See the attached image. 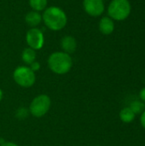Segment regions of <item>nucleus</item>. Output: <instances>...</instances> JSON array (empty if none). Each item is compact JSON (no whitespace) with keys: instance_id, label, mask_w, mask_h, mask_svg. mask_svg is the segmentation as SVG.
Wrapping results in <instances>:
<instances>
[{"instance_id":"10","label":"nucleus","mask_w":145,"mask_h":146,"mask_svg":"<svg viewBox=\"0 0 145 146\" xmlns=\"http://www.w3.org/2000/svg\"><path fill=\"white\" fill-rule=\"evenodd\" d=\"M25 21H26V23L32 27H35L37 26H38L41 21H42V15L37 12V11H31L29 13H27L26 15V17H25Z\"/></svg>"},{"instance_id":"15","label":"nucleus","mask_w":145,"mask_h":146,"mask_svg":"<svg viewBox=\"0 0 145 146\" xmlns=\"http://www.w3.org/2000/svg\"><path fill=\"white\" fill-rule=\"evenodd\" d=\"M28 112L29 110L25 109V108H20L17 111H16V117L19 120H24L26 118V116L28 115Z\"/></svg>"},{"instance_id":"2","label":"nucleus","mask_w":145,"mask_h":146,"mask_svg":"<svg viewBox=\"0 0 145 146\" xmlns=\"http://www.w3.org/2000/svg\"><path fill=\"white\" fill-rule=\"evenodd\" d=\"M48 66L53 73L56 74H65L71 70L73 60L69 54L63 51H56L49 56Z\"/></svg>"},{"instance_id":"20","label":"nucleus","mask_w":145,"mask_h":146,"mask_svg":"<svg viewBox=\"0 0 145 146\" xmlns=\"http://www.w3.org/2000/svg\"><path fill=\"white\" fill-rule=\"evenodd\" d=\"M2 99H3V91H2V89L0 88V102H1Z\"/></svg>"},{"instance_id":"16","label":"nucleus","mask_w":145,"mask_h":146,"mask_svg":"<svg viewBox=\"0 0 145 146\" xmlns=\"http://www.w3.org/2000/svg\"><path fill=\"white\" fill-rule=\"evenodd\" d=\"M29 68L35 73L36 71H38L40 69V63L38 62H37V61H34L33 62H32L30 64V67Z\"/></svg>"},{"instance_id":"13","label":"nucleus","mask_w":145,"mask_h":146,"mask_svg":"<svg viewBox=\"0 0 145 146\" xmlns=\"http://www.w3.org/2000/svg\"><path fill=\"white\" fill-rule=\"evenodd\" d=\"M47 0H29V4L31 8L37 12L44 10L47 6Z\"/></svg>"},{"instance_id":"17","label":"nucleus","mask_w":145,"mask_h":146,"mask_svg":"<svg viewBox=\"0 0 145 146\" xmlns=\"http://www.w3.org/2000/svg\"><path fill=\"white\" fill-rule=\"evenodd\" d=\"M139 98L142 102L145 104V87L142 88L139 92Z\"/></svg>"},{"instance_id":"21","label":"nucleus","mask_w":145,"mask_h":146,"mask_svg":"<svg viewBox=\"0 0 145 146\" xmlns=\"http://www.w3.org/2000/svg\"><path fill=\"white\" fill-rule=\"evenodd\" d=\"M96 146H101V145H96Z\"/></svg>"},{"instance_id":"18","label":"nucleus","mask_w":145,"mask_h":146,"mask_svg":"<svg viewBox=\"0 0 145 146\" xmlns=\"http://www.w3.org/2000/svg\"><path fill=\"white\" fill-rule=\"evenodd\" d=\"M140 123H141V126L145 129V110L141 114V116H140Z\"/></svg>"},{"instance_id":"8","label":"nucleus","mask_w":145,"mask_h":146,"mask_svg":"<svg viewBox=\"0 0 145 146\" xmlns=\"http://www.w3.org/2000/svg\"><path fill=\"white\" fill-rule=\"evenodd\" d=\"M61 46L63 50V52L67 54L73 53L77 49V41L72 36H65L62 38Z\"/></svg>"},{"instance_id":"11","label":"nucleus","mask_w":145,"mask_h":146,"mask_svg":"<svg viewBox=\"0 0 145 146\" xmlns=\"http://www.w3.org/2000/svg\"><path fill=\"white\" fill-rule=\"evenodd\" d=\"M120 119L122 122L124 123H131L134 121L136 115L134 114V112L131 110L130 107H125L123 108L120 114Z\"/></svg>"},{"instance_id":"6","label":"nucleus","mask_w":145,"mask_h":146,"mask_svg":"<svg viewBox=\"0 0 145 146\" xmlns=\"http://www.w3.org/2000/svg\"><path fill=\"white\" fill-rule=\"evenodd\" d=\"M26 41L28 46L34 50L42 49L44 44V36L43 32L37 27H32L26 34Z\"/></svg>"},{"instance_id":"4","label":"nucleus","mask_w":145,"mask_h":146,"mask_svg":"<svg viewBox=\"0 0 145 146\" xmlns=\"http://www.w3.org/2000/svg\"><path fill=\"white\" fill-rule=\"evenodd\" d=\"M13 78L17 85L24 88L32 86L36 81L35 73L26 66L17 67L13 73Z\"/></svg>"},{"instance_id":"3","label":"nucleus","mask_w":145,"mask_h":146,"mask_svg":"<svg viewBox=\"0 0 145 146\" xmlns=\"http://www.w3.org/2000/svg\"><path fill=\"white\" fill-rule=\"evenodd\" d=\"M131 9L128 0H112L108 7V13L112 20L124 21L130 15Z\"/></svg>"},{"instance_id":"12","label":"nucleus","mask_w":145,"mask_h":146,"mask_svg":"<svg viewBox=\"0 0 145 146\" xmlns=\"http://www.w3.org/2000/svg\"><path fill=\"white\" fill-rule=\"evenodd\" d=\"M21 59L25 63L30 65L36 59V52H35V50L33 49L30 48V47H27V48L24 49L22 53H21Z\"/></svg>"},{"instance_id":"14","label":"nucleus","mask_w":145,"mask_h":146,"mask_svg":"<svg viewBox=\"0 0 145 146\" xmlns=\"http://www.w3.org/2000/svg\"><path fill=\"white\" fill-rule=\"evenodd\" d=\"M129 107L134 112L135 115H138V114H142L144 111L145 104L141 100H134L131 103Z\"/></svg>"},{"instance_id":"7","label":"nucleus","mask_w":145,"mask_h":146,"mask_svg":"<svg viewBox=\"0 0 145 146\" xmlns=\"http://www.w3.org/2000/svg\"><path fill=\"white\" fill-rule=\"evenodd\" d=\"M83 7L85 11L91 16H99L104 11L103 0H84Z\"/></svg>"},{"instance_id":"9","label":"nucleus","mask_w":145,"mask_h":146,"mask_svg":"<svg viewBox=\"0 0 145 146\" xmlns=\"http://www.w3.org/2000/svg\"><path fill=\"white\" fill-rule=\"evenodd\" d=\"M99 30L104 35L111 34L115 30L114 21L110 17H103L99 21Z\"/></svg>"},{"instance_id":"19","label":"nucleus","mask_w":145,"mask_h":146,"mask_svg":"<svg viewBox=\"0 0 145 146\" xmlns=\"http://www.w3.org/2000/svg\"><path fill=\"white\" fill-rule=\"evenodd\" d=\"M0 146H19L17 144L14 143V142H3V144H1Z\"/></svg>"},{"instance_id":"5","label":"nucleus","mask_w":145,"mask_h":146,"mask_svg":"<svg viewBox=\"0 0 145 146\" xmlns=\"http://www.w3.org/2000/svg\"><path fill=\"white\" fill-rule=\"evenodd\" d=\"M51 106V100L48 95L41 94L32 99L29 106L30 114L37 118L42 117L48 113Z\"/></svg>"},{"instance_id":"1","label":"nucleus","mask_w":145,"mask_h":146,"mask_svg":"<svg viewBox=\"0 0 145 146\" xmlns=\"http://www.w3.org/2000/svg\"><path fill=\"white\" fill-rule=\"evenodd\" d=\"M42 20L45 26L52 31H60L63 29L68 22L66 13L56 6H51L45 9Z\"/></svg>"}]
</instances>
